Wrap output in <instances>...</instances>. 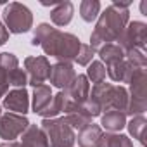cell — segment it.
<instances>
[{"mask_svg": "<svg viewBox=\"0 0 147 147\" xmlns=\"http://www.w3.org/2000/svg\"><path fill=\"white\" fill-rule=\"evenodd\" d=\"M31 45H40L43 52L50 57H55L57 62H69L75 61V57L78 55L82 42L78 36L59 31L49 23H40L33 31Z\"/></svg>", "mask_w": 147, "mask_h": 147, "instance_id": "6da1fadb", "label": "cell"}, {"mask_svg": "<svg viewBox=\"0 0 147 147\" xmlns=\"http://www.w3.org/2000/svg\"><path fill=\"white\" fill-rule=\"evenodd\" d=\"M130 4H121V2H114L113 5L106 7V11L102 14H99V21L97 26L90 36V47L94 50H99L100 47L118 42V38L121 36L123 30L128 24V12Z\"/></svg>", "mask_w": 147, "mask_h": 147, "instance_id": "7a4b0ae2", "label": "cell"}, {"mask_svg": "<svg viewBox=\"0 0 147 147\" xmlns=\"http://www.w3.org/2000/svg\"><path fill=\"white\" fill-rule=\"evenodd\" d=\"M42 131L49 140V147H73L76 142V133L64 118H50L42 121Z\"/></svg>", "mask_w": 147, "mask_h": 147, "instance_id": "3957f363", "label": "cell"}, {"mask_svg": "<svg viewBox=\"0 0 147 147\" xmlns=\"http://www.w3.org/2000/svg\"><path fill=\"white\" fill-rule=\"evenodd\" d=\"M147 111V71L138 69L130 82V97L125 114L142 116Z\"/></svg>", "mask_w": 147, "mask_h": 147, "instance_id": "277c9868", "label": "cell"}, {"mask_svg": "<svg viewBox=\"0 0 147 147\" xmlns=\"http://www.w3.org/2000/svg\"><path fill=\"white\" fill-rule=\"evenodd\" d=\"M4 21H5V28L9 33L21 35V33H26L31 30L33 14L26 5H23L19 2H11L4 9Z\"/></svg>", "mask_w": 147, "mask_h": 147, "instance_id": "5b68a950", "label": "cell"}, {"mask_svg": "<svg viewBox=\"0 0 147 147\" xmlns=\"http://www.w3.org/2000/svg\"><path fill=\"white\" fill-rule=\"evenodd\" d=\"M64 92V97H66V102H64V114H69L73 111H76L78 107H82L87 99H88V94H90V83H88V78L85 75H76V78L73 80V83L62 90Z\"/></svg>", "mask_w": 147, "mask_h": 147, "instance_id": "8992f818", "label": "cell"}, {"mask_svg": "<svg viewBox=\"0 0 147 147\" xmlns=\"http://www.w3.org/2000/svg\"><path fill=\"white\" fill-rule=\"evenodd\" d=\"M145 42H147V26L142 21H133L126 24L121 36L118 38V45L123 49L125 54L130 50L145 52Z\"/></svg>", "mask_w": 147, "mask_h": 147, "instance_id": "52a82bcc", "label": "cell"}, {"mask_svg": "<svg viewBox=\"0 0 147 147\" xmlns=\"http://www.w3.org/2000/svg\"><path fill=\"white\" fill-rule=\"evenodd\" d=\"M24 71L28 76V85L40 87L50 76V62L45 55H30L24 59Z\"/></svg>", "mask_w": 147, "mask_h": 147, "instance_id": "ba28073f", "label": "cell"}, {"mask_svg": "<svg viewBox=\"0 0 147 147\" xmlns=\"http://www.w3.org/2000/svg\"><path fill=\"white\" fill-rule=\"evenodd\" d=\"M30 121L26 116L14 114V113H5L0 116V138L5 142H14L21 133L28 128Z\"/></svg>", "mask_w": 147, "mask_h": 147, "instance_id": "9c48e42d", "label": "cell"}, {"mask_svg": "<svg viewBox=\"0 0 147 147\" xmlns=\"http://www.w3.org/2000/svg\"><path fill=\"white\" fill-rule=\"evenodd\" d=\"M76 78V71L71 66V62H55L54 66H50V83L59 88V90H66L73 80Z\"/></svg>", "mask_w": 147, "mask_h": 147, "instance_id": "30bf717a", "label": "cell"}, {"mask_svg": "<svg viewBox=\"0 0 147 147\" xmlns=\"http://www.w3.org/2000/svg\"><path fill=\"white\" fill-rule=\"evenodd\" d=\"M4 107L14 114L24 116L30 109V95H28L26 88H14V90L7 92L4 97Z\"/></svg>", "mask_w": 147, "mask_h": 147, "instance_id": "8fae6325", "label": "cell"}, {"mask_svg": "<svg viewBox=\"0 0 147 147\" xmlns=\"http://www.w3.org/2000/svg\"><path fill=\"white\" fill-rule=\"evenodd\" d=\"M114 87L116 85H113V83H104V82L102 83H97L90 90L88 99L92 102H95L100 107L102 113H106V111L111 109V102H113V95H114Z\"/></svg>", "mask_w": 147, "mask_h": 147, "instance_id": "7c38bea8", "label": "cell"}, {"mask_svg": "<svg viewBox=\"0 0 147 147\" xmlns=\"http://www.w3.org/2000/svg\"><path fill=\"white\" fill-rule=\"evenodd\" d=\"M104 131L99 125H87L85 128H82L76 135V140H78V145L80 147H99L100 145V138H102Z\"/></svg>", "mask_w": 147, "mask_h": 147, "instance_id": "4fadbf2b", "label": "cell"}, {"mask_svg": "<svg viewBox=\"0 0 147 147\" xmlns=\"http://www.w3.org/2000/svg\"><path fill=\"white\" fill-rule=\"evenodd\" d=\"M99 126L107 130L109 133H116V131H119L126 126V114L121 113V111L109 109L100 116V125Z\"/></svg>", "mask_w": 147, "mask_h": 147, "instance_id": "5bb4252c", "label": "cell"}, {"mask_svg": "<svg viewBox=\"0 0 147 147\" xmlns=\"http://www.w3.org/2000/svg\"><path fill=\"white\" fill-rule=\"evenodd\" d=\"M21 144L23 147H49L45 133L36 125H28V128L21 133Z\"/></svg>", "mask_w": 147, "mask_h": 147, "instance_id": "9a60e30c", "label": "cell"}, {"mask_svg": "<svg viewBox=\"0 0 147 147\" xmlns=\"http://www.w3.org/2000/svg\"><path fill=\"white\" fill-rule=\"evenodd\" d=\"M73 14H75V7L71 2H59L50 12V19L55 26H66L71 23Z\"/></svg>", "mask_w": 147, "mask_h": 147, "instance_id": "2e32d148", "label": "cell"}, {"mask_svg": "<svg viewBox=\"0 0 147 147\" xmlns=\"http://www.w3.org/2000/svg\"><path fill=\"white\" fill-rule=\"evenodd\" d=\"M52 100V90L49 85H40V87H35V92H33V113L35 114H42L47 106L50 104Z\"/></svg>", "mask_w": 147, "mask_h": 147, "instance_id": "e0dca14e", "label": "cell"}, {"mask_svg": "<svg viewBox=\"0 0 147 147\" xmlns=\"http://www.w3.org/2000/svg\"><path fill=\"white\" fill-rule=\"evenodd\" d=\"M97 52H99V57H100L107 66H113V64L121 62V61L125 59V52H123V49H121L118 43H107V45L100 47Z\"/></svg>", "mask_w": 147, "mask_h": 147, "instance_id": "ac0fdd59", "label": "cell"}, {"mask_svg": "<svg viewBox=\"0 0 147 147\" xmlns=\"http://www.w3.org/2000/svg\"><path fill=\"white\" fill-rule=\"evenodd\" d=\"M64 121L73 128V130H82L85 128L87 125L92 123V116L83 109V107H78L76 111H73L69 114H64Z\"/></svg>", "mask_w": 147, "mask_h": 147, "instance_id": "d6986e66", "label": "cell"}, {"mask_svg": "<svg viewBox=\"0 0 147 147\" xmlns=\"http://www.w3.org/2000/svg\"><path fill=\"white\" fill-rule=\"evenodd\" d=\"M99 12H100V2L99 0H83L80 4V16L85 23L95 21Z\"/></svg>", "mask_w": 147, "mask_h": 147, "instance_id": "ffe728a7", "label": "cell"}, {"mask_svg": "<svg viewBox=\"0 0 147 147\" xmlns=\"http://www.w3.org/2000/svg\"><path fill=\"white\" fill-rule=\"evenodd\" d=\"M64 102H66V97H64V92L61 90L57 95H52V100L50 104L47 106V109L40 114L43 119H50V118H55L57 114H61L64 111Z\"/></svg>", "mask_w": 147, "mask_h": 147, "instance_id": "44dd1931", "label": "cell"}, {"mask_svg": "<svg viewBox=\"0 0 147 147\" xmlns=\"http://www.w3.org/2000/svg\"><path fill=\"white\" fill-rule=\"evenodd\" d=\"M99 147H133L131 140L121 133H104Z\"/></svg>", "mask_w": 147, "mask_h": 147, "instance_id": "7402d4cb", "label": "cell"}, {"mask_svg": "<svg viewBox=\"0 0 147 147\" xmlns=\"http://www.w3.org/2000/svg\"><path fill=\"white\" fill-rule=\"evenodd\" d=\"M128 130H130V135L133 138H137L140 144L145 142V128H147V121L144 116H133L130 123H126Z\"/></svg>", "mask_w": 147, "mask_h": 147, "instance_id": "603a6c76", "label": "cell"}, {"mask_svg": "<svg viewBox=\"0 0 147 147\" xmlns=\"http://www.w3.org/2000/svg\"><path fill=\"white\" fill-rule=\"evenodd\" d=\"M85 76L88 78V82H92L95 85L102 83L106 80V67H104V64L100 61H92L88 64V69H87V75Z\"/></svg>", "mask_w": 147, "mask_h": 147, "instance_id": "cb8c5ba5", "label": "cell"}, {"mask_svg": "<svg viewBox=\"0 0 147 147\" xmlns=\"http://www.w3.org/2000/svg\"><path fill=\"white\" fill-rule=\"evenodd\" d=\"M18 67H19V61H18V57L14 54H11V52L0 54V69L2 71H5L7 75H11V73L14 69H18Z\"/></svg>", "mask_w": 147, "mask_h": 147, "instance_id": "d4e9b609", "label": "cell"}, {"mask_svg": "<svg viewBox=\"0 0 147 147\" xmlns=\"http://www.w3.org/2000/svg\"><path fill=\"white\" fill-rule=\"evenodd\" d=\"M94 54H95V50H94L90 45L82 43V45H80V50H78V55L75 57V61H76L80 66H88V64L92 62V59H94Z\"/></svg>", "mask_w": 147, "mask_h": 147, "instance_id": "484cf974", "label": "cell"}, {"mask_svg": "<svg viewBox=\"0 0 147 147\" xmlns=\"http://www.w3.org/2000/svg\"><path fill=\"white\" fill-rule=\"evenodd\" d=\"M9 85L16 87V88H24L28 85V76H26V71L24 69H14L11 75H9Z\"/></svg>", "mask_w": 147, "mask_h": 147, "instance_id": "4316f807", "label": "cell"}, {"mask_svg": "<svg viewBox=\"0 0 147 147\" xmlns=\"http://www.w3.org/2000/svg\"><path fill=\"white\" fill-rule=\"evenodd\" d=\"M125 59H126L130 64L137 66V67H145V66H147L145 52H142V50H130V52L125 54Z\"/></svg>", "mask_w": 147, "mask_h": 147, "instance_id": "83f0119b", "label": "cell"}, {"mask_svg": "<svg viewBox=\"0 0 147 147\" xmlns=\"http://www.w3.org/2000/svg\"><path fill=\"white\" fill-rule=\"evenodd\" d=\"M7 92H9V75L0 69V99L5 97Z\"/></svg>", "mask_w": 147, "mask_h": 147, "instance_id": "f1b7e54d", "label": "cell"}, {"mask_svg": "<svg viewBox=\"0 0 147 147\" xmlns=\"http://www.w3.org/2000/svg\"><path fill=\"white\" fill-rule=\"evenodd\" d=\"M0 147H23V144H19V142H4V144H0Z\"/></svg>", "mask_w": 147, "mask_h": 147, "instance_id": "f546056e", "label": "cell"}, {"mask_svg": "<svg viewBox=\"0 0 147 147\" xmlns=\"http://www.w3.org/2000/svg\"><path fill=\"white\" fill-rule=\"evenodd\" d=\"M0 116H2V106H0Z\"/></svg>", "mask_w": 147, "mask_h": 147, "instance_id": "4dcf8cb0", "label": "cell"}, {"mask_svg": "<svg viewBox=\"0 0 147 147\" xmlns=\"http://www.w3.org/2000/svg\"><path fill=\"white\" fill-rule=\"evenodd\" d=\"M2 26H4V24H2V21H0V28H2Z\"/></svg>", "mask_w": 147, "mask_h": 147, "instance_id": "1f68e13d", "label": "cell"}]
</instances>
